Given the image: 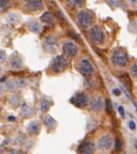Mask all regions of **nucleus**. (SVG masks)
I'll return each mask as SVG.
<instances>
[{
    "label": "nucleus",
    "instance_id": "obj_3",
    "mask_svg": "<svg viewBox=\"0 0 137 154\" xmlns=\"http://www.w3.org/2000/svg\"><path fill=\"white\" fill-rule=\"evenodd\" d=\"M76 19H77V23L79 26L86 27L92 24V19H94V15L89 10H82V11L78 12L77 16H76Z\"/></svg>",
    "mask_w": 137,
    "mask_h": 154
},
{
    "label": "nucleus",
    "instance_id": "obj_10",
    "mask_svg": "<svg viewBox=\"0 0 137 154\" xmlns=\"http://www.w3.org/2000/svg\"><path fill=\"white\" fill-rule=\"evenodd\" d=\"M112 145V139L108 135H105L98 140V147L102 150H109Z\"/></svg>",
    "mask_w": 137,
    "mask_h": 154
},
{
    "label": "nucleus",
    "instance_id": "obj_12",
    "mask_svg": "<svg viewBox=\"0 0 137 154\" xmlns=\"http://www.w3.org/2000/svg\"><path fill=\"white\" fill-rule=\"evenodd\" d=\"M10 65H11L13 68H16V69H18V68L21 67V65H23V61H21L20 57L18 56L17 53L12 54L11 58H10Z\"/></svg>",
    "mask_w": 137,
    "mask_h": 154
},
{
    "label": "nucleus",
    "instance_id": "obj_22",
    "mask_svg": "<svg viewBox=\"0 0 137 154\" xmlns=\"http://www.w3.org/2000/svg\"><path fill=\"white\" fill-rule=\"evenodd\" d=\"M131 75H132L134 78L137 79V63L136 64H134L132 67H131Z\"/></svg>",
    "mask_w": 137,
    "mask_h": 154
},
{
    "label": "nucleus",
    "instance_id": "obj_14",
    "mask_svg": "<svg viewBox=\"0 0 137 154\" xmlns=\"http://www.w3.org/2000/svg\"><path fill=\"white\" fill-rule=\"evenodd\" d=\"M90 106L94 111H98L103 108V100L101 96H98L95 97L94 100H92V103H90Z\"/></svg>",
    "mask_w": 137,
    "mask_h": 154
},
{
    "label": "nucleus",
    "instance_id": "obj_2",
    "mask_svg": "<svg viewBox=\"0 0 137 154\" xmlns=\"http://www.w3.org/2000/svg\"><path fill=\"white\" fill-rule=\"evenodd\" d=\"M112 62H113L114 65L120 66V67L126 66L128 63V57H127L126 52L120 51V50L114 51L113 55H112Z\"/></svg>",
    "mask_w": 137,
    "mask_h": 154
},
{
    "label": "nucleus",
    "instance_id": "obj_6",
    "mask_svg": "<svg viewBox=\"0 0 137 154\" xmlns=\"http://www.w3.org/2000/svg\"><path fill=\"white\" fill-rule=\"evenodd\" d=\"M90 35L92 38L98 44H102L105 41V32H103V29L100 26H95L90 31Z\"/></svg>",
    "mask_w": 137,
    "mask_h": 154
},
{
    "label": "nucleus",
    "instance_id": "obj_23",
    "mask_svg": "<svg viewBox=\"0 0 137 154\" xmlns=\"http://www.w3.org/2000/svg\"><path fill=\"white\" fill-rule=\"evenodd\" d=\"M83 3V1H69V4L72 5V6H81Z\"/></svg>",
    "mask_w": 137,
    "mask_h": 154
},
{
    "label": "nucleus",
    "instance_id": "obj_24",
    "mask_svg": "<svg viewBox=\"0 0 137 154\" xmlns=\"http://www.w3.org/2000/svg\"><path fill=\"white\" fill-rule=\"evenodd\" d=\"M118 111H119L120 115H121V117H123V118L125 117V112H124V108H123V106H119V109H118Z\"/></svg>",
    "mask_w": 137,
    "mask_h": 154
},
{
    "label": "nucleus",
    "instance_id": "obj_11",
    "mask_svg": "<svg viewBox=\"0 0 137 154\" xmlns=\"http://www.w3.org/2000/svg\"><path fill=\"white\" fill-rule=\"evenodd\" d=\"M26 8H29L32 11H36V10H40L43 8V2L42 1H26Z\"/></svg>",
    "mask_w": 137,
    "mask_h": 154
},
{
    "label": "nucleus",
    "instance_id": "obj_8",
    "mask_svg": "<svg viewBox=\"0 0 137 154\" xmlns=\"http://www.w3.org/2000/svg\"><path fill=\"white\" fill-rule=\"evenodd\" d=\"M63 52L68 57H74L77 54V47L75 46V44L71 42H66L63 45Z\"/></svg>",
    "mask_w": 137,
    "mask_h": 154
},
{
    "label": "nucleus",
    "instance_id": "obj_21",
    "mask_svg": "<svg viewBox=\"0 0 137 154\" xmlns=\"http://www.w3.org/2000/svg\"><path fill=\"white\" fill-rule=\"evenodd\" d=\"M122 149V141L120 138H116L115 140V150L120 151Z\"/></svg>",
    "mask_w": 137,
    "mask_h": 154
},
{
    "label": "nucleus",
    "instance_id": "obj_4",
    "mask_svg": "<svg viewBox=\"0 0 137 154\" xmlns=\"http://www.w3.org/2000/svg\"><path fill=\"white\" fill-rule=\"evenodd\" d=\"M77 69L84 76H89L92 73V71H94L92 64H90V62L87 59L80 60V62L77 64Z\"/></svg>",
    "mask_w": 137,
    "mask_h": 154
},
{
    "label": "nucleus",
    "instance_id": "obj_13",
    "mask_svg": "<svg viewBox=\"0 0 137 154\" xmlns=\"http://www.w3.org/2000/svg\"><path fill=\"white\" fill-rule=\"evenodd\" d=\"M40 124L38 122H32L27 126V132H29L30 135H34V134H38L40 131Z\"/></svg>",
    "mask_w": 137,
    "mask_h": 154
},
{
    "label": "nucleus",
    "instance_id": "obj_5",
    "mask_svg": "<svg viewBox=\"0 0 137 154\" xmlns=\"http://www.w3.org/2000/svg\"><path fill=\"white\" fill-rule=\"evenodd\" d=\"M87 103H89V98H87V95L83 92L76 93V94L71 98V103H73L75 106H78V108L86 106Z\"/></svg>",
    "mask_w": 137,
    "mask_h": 154
},
{
    "label": "nucleus",
    "instance_id": "obj_1",
    "mask_svg": "<svg viewBox=\"0 0 137 154\" xmlns=\"http://www.w3.org/2000/svg\"><path fill=\"white\" fill-rule=\"evenodd\" d=\"M68 66V61L66 58L63 56H57L52 60L50 68L54 73H61L63 72Z\"/></svg>",
    "mask_w": 137,
    "mask_h": 154
},
{
    "label": "nucleus",
    "instance_id": "obj_16",
    "mask_svg": "<svg viewBox=\"0 0 137 154\" xmlns=\"http://www.w3.org/2000/svg\"><path fill=\"white\" fill-rule=\"evenodd\" d=\"M120 80H121L122 84L124 85L128 90L131 89V80H130L129 76H128L127 74H124V75L120 76Z\"/></svg>",
    "mask_w": 137,
    "mask_h": 154
},
{
    "label": "nucleus",
    "instance_id": "obj_26",
    "mask_svg": "<svg viewBox=\"0 0 137 154\" xmlns=\"http://www.w3.org/2000/svg\"><path fill=\"white\" fill-rule=\"evenodd\" d=\"M113 92H114V94H115V95H117V96L121 94V91H120L119 89H117V88H115V89L113 90Z\"/></svg>",
    "mask_w": 137,
    "mask_h": 154
},
{
    "label": "nucleus",
    "instance_id": "obj_27",
    "mask_svg": "<svg viewBox=\"0 0 137 154\" xmlns=\"http://www.w3.org/2000/svg\"><path fill=\"white\" fill-rule=\"evenodd\" d=\"M69 34L71 35V37H72L73 38H75L76 41H78V37H77V35H76V34H74V32H70Z\"/></svg>",
    "mask_w": 137,
    "mask_h": 154
},
{
    "label": "nucleus",
    "instance_id": "obj_25",
    "mask_svg": "<svg viewBox=\"0 0 137 154\" xmlns=\"http://www.w3.org/2000/svg\"><path fill=\"white\" fill-rule=\"evenodd\" d=\"M129 127H130L131 130H135V129H136L135 123H134L133 121H130V122H129Z\"/></svg>",
    "mask_w": 137,
    "mask_h": 154
},
{
    "label": "nucleus",
    "instance_id": "obj_15",
    "mask_svg": "<svg viewBox=\"0 0 137 154\" xmlns=\"http://www.w3.org/2000/svg\"><path fill=\"white\" fill-rule=\"evenodd\" d=\"M41 18H42V21H44V23H54L55 19H56L53 13H51L49 11L44 13Z\"/></svg>",
    "mask_w": 137,
    "mask_h": 154
},
{
    "label": "nucleus",
    "instance_id": "obj_28",
    "mask_svg": "<svg viewBox=\"0 0 137 154\" xmlns=\"http://www.w3.org/2000/svg\"><path fill=\"white\" fill-rule=\"evenodd\" d=\"M7 5V1H1V9H4V7Z\"/></svg>",
    "mask_w": 137,
    "mask_h": 154
},
{
    "label": "nucleus",
    "instance_id": "obj_19",
    "mask_svg": "<svg viewBox=\"0 0 137 154\" xmlns=\"http://www.w3.org/2000/svg\"><path fill=\"white\" fill-rule=\"evenodd\" d=\"M52 104V103L50 100H42V104H41V109H42V112H46L48 111L50 106Z\"/></svg>",
    "mask_w": 137,
    "mask_h": 154
},
{
    "label": "nucleus",
    "instance_id": "obj_18",
    "mask_svg": "<svg viewBox=\"0 0 137 154\" xmlns=\"http://www.w3.org/2000/svg\"><path fill=\"white\" fill-rule=\"evenodd\" d=\"M29 27L32 32H38L40 31L39 23H36V21H31V23H29Z\"/></svg>",
    "mask_w": 137,
    "mask_h": 154
},
{
    "label": "nucleus",
    "instance_id": "obj_17",
    "mask_svg": "<svg viewBox=\"0 0 137 154\" xmlns=\"http://www.w3.org/2000/svg\"><path fill=\"white\" fill-rule=\"evenodd\" d=\"M45 125L47 126V128L48 129H50V128H54L55 126H56V121H55L53 118L50 117V116H47V117L45 118Z\"/></svg>",
    "mask_w": 137,
    "mask_h": 154
},
{
    "label": "nucleus",
    "instance_id": "obj_9",
    "mask_svg": "<svg viewBox=\"0 0 137 154\" xmlns=\"http://www.w3.org/2000/svg\"><path fill=\"white\" fill-rule=\"evenodd\" d=\"M78 152L80 154H94L95 145L90 142H82L78 147Z\"/></svg>",
    "mask_w": 137,
    "mask_h": 154
},
{
    "label": "nucleus",
    "instance_id": "obj_20",
    "mask_svg": "<svg viewBox=\"0 0 137 154\" xmlns=\"http://www.w3.org/2000/svg\"><path fill=\"white\" fill-rule=\"evenodd\" d=\"M106 111L109 115H111L113 112V106H112V103L110 100H107L106 101Z\"/></svg>",
    "mask_w": 137,
    "mask_h": 154
},
{
    "label": "nucleus",
    "instance_id": "obj_7",
    "mask_svg": "<svg viewBox=\"0 0 137 154\" xmlns=\"http://www.w3.org/2000/svg\"><path fill=\"white\" fill-rule=\"evenodd\" d=\"M44 48L50 52V53H53V52L56 51V49H57L56 38H54L53 35H50V37L46 38L45 40H44Z\"/></svg>",
    "mask_w": 137,
    "mask_h": 154
},
{
    "label": "nucleus",
    "instance_id": "obj_29",
    "mask_svg": "<svg viewBox=\"0 0 137 154\" xmlns=\"http://www.w3.org/2000/svg\"><path fill=\"white\" fill-rule=\"evenodd\" d=\"M17 84H20V86H23V85L26 84V81H24V80H20V81H17Z\"/></svg>",
    "mask_w": 137,
    "mask_h": 154
},
{
    "label": "nucleus",
    "instance_id": "obj_30",
    "mask_svg": "<svg viewBox=\"0 0 137 154\" xmlns=\"http://www.w3.org/2000/svg\"><path fill=\"white\" fill-rule=\"evenodd\" d=\"M134 147H135V149H136V151H137V140L135 142H134Z\"/></svg>",
    "mask_w": 137,
    "mask_h": 154
}]
</instances>
